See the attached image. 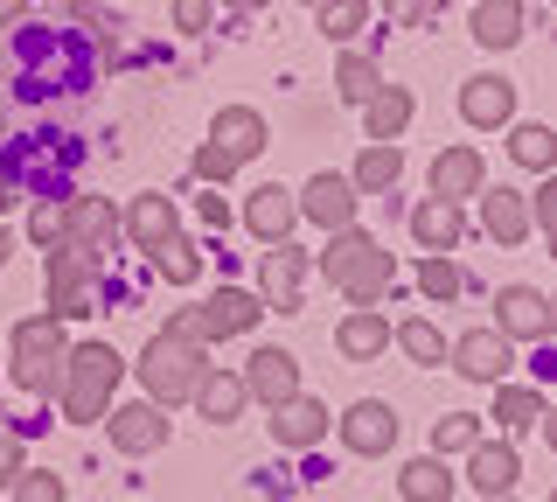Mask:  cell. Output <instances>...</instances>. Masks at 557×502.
Masks as SVG:
<instances>
[{"label":"cell","instance_id":"6da1fadb","mask_svg":"<svg viewBox=\"0 0 557 502\" xmlns=\"http://www.w3.org/2000/svg\"><path fill=\"white\" fill-rule=\"evenodd\" d=\"M313 266H321L327 286L348 293V307H376L383 293L397 286V258L383 252L370 231H356V223H348V231H327V252L313 258Z\"/></svg>","mask_w":557,"mask_h":502},{"label":"cell","instance_id":"7a4b0ae2","mask_svg":"<svg viewBox=\"0 0 557 502\" xmlns=\"http://www.w3.org/2000/svg\"><path fill=\"white\" fill-rule=\"evenodd\" d=\"M119 377H126V356L112 350V342H70V356H63V419L70 426H98L104 412H112V391H119Z\"/></svg>","mask_w":557,"mask_h":502},{"label":"cell","instance_id":"3957f363","mask_svg":"<svg viewBox=\"0 0 557 502\" xmlns=\"http://www.w3.org/2000/svg\"><path fill=\"white\" fill-rule=\"evenodd\" d=\"M8 377H14V391H28V397H49L63 384V356H70V328L57 315H28V321H14V342H8Z\"/></svg>","mask_w":557,"mask_h":502},{"label":"cell","instance_id":"277c9868","mask_svg":"<svg viewBox=\"0 0 557 502\" xmlns=\"http://www.w3.org/2000/svg\"><path fill=\"white\" fill-rule=\"evenodd\" d=\"M202 370H209V356H202V342H182V335H153L147 350H139V384H147V397L161 412H174V405H188L196 397V384H202Z\"/></svg>","mask_w":557,"mask_h":502},{"label":"cell","instance_id":"5b68a950","mask_svg":"<svg viewBox=\"0 0 557 502\" xmlns=\"http://www.w3.org/2000/svg\"><path fill=\"white\" fill-rule=\"evenodd\" d=\"M265 321V301L244 286H216L202 307H182V315L168 321V335L182 342H231V335H251V328Z\"/></svg>","mask_w":557,"mask_h":502},{"label":"cell","instance_id":"8992f818","mask_svg":"<svg viewBox=\"0 0 557 502\" xmlns=\"http://www.w3.org/2000/svg\"><path fill=\"white\" fill-rule=\"evenodd\" d=\"M91 286H98V252H84V245H49V258H42L49 315H57V321L91 315Z\"/></svg>","mask_w":557,"mask_h":502},{"label":"cell","instance_id":"52a82bcc","mask_svg":"<svg viewBox=\"0 0 557 502\" xmlns=\"http://www.w3.org/2000/svg\"><path fill=\"white\" fill-rule=\"evenodd\" d=\"M446 363L467 377V384H509L516 342H509V335H495V328H467V335L446 350Z\"/></svg>","mask_w":557,"mask_h":502},{"label":"cell","instance_id":"ba28073f","mask_svg":"<svg viewBox=\"0 0 557 502\" xmlns=\"http://www.w3.org/2000/svg\"><path fill=\"white\" fill-rule=\"evenodd\" d=\"M307 272H313V258L293 245H272L265 252V266H258V301H265V315L278 307V315H300V286H307Z\"/></svg>","mask_w":557,"mask_h":502},{"label":"cell","instance_id":"9c48e42d","mask_svg":"<svg viewBox=\"0 0 557 502\" xmlns=\"http://www.w3.org/2000/svg\"><path fill=\"white\" fill-rule=\"evenodd\" d=\"M112 446L119 454H133V461H147V454H161L168 446V412L153 405V397H133V405H112Z\"/></svg>","mask_w":557,"mask_h":502},{"label":"cell","instance_id":"30bf717a","mask_svg":"<svg viewBox=\"0 0 557 502\" xmlns=\"http://www.w3.org/2000/svg\"><path fill=\"white\" fill-rule=\"evenodd\" d=\"M293 203H300L307 223H321V231H348L356 223V188H348V175H335V168H321L307 188H293Z\"/></svg>","mask_w":557,"mask_h":502},{"label":"cell","instance_id":"8fae6325","mask_svg":"<svg viewBox=\"0 0 557 502\" xmlns=\"http://www.w3.org/2000/svg\"><path fill=\"white\" fill-rule=\"evenodd\" d=\"M557 328L550 315V301L536 286H502L495 293V335H509V342H544Z\"/></svg>","mask_w":557,"mask_h":502},{"label":"cell","instance_id":"7c38bea8","mask_svg":"<svg viewBox=\"0 0 557 502\" xmlns=\"http://www.w3.org/2000/svg\"><path fill=\"white\" fill-rule=\"evenodd\" d=\"M244 391L258 397V405H286V397H300V356L293 350H251V363H244Z\"/></svg>","mask_w":557,"mask_h":502},{"label":"cell","instance_id":"4fadbf2b","mask_svg":"<svg viewBox=\"0 0 557 502\" xmlns=\"http://www.w3.org/2000/svg\"><path fill=\"white\" fill-rule=\"evenodd\" d=\"M327 432H335V412H327L321 397H286V405H272V440L286 446V454H307Z\"/></svg>","mask_w":557,"mask_h":502},{"label":"cell","instance_id":"5bb4252c","mask_svg":"<svg viewBox=\"0 0 557 502\" xmlns=\"http://www.w3.org/2000/svg\"><path fill=\"white\" fill-rule=\"evenodd\" d=\"M342 446H348V454H362V461L391 454V446H397V412L383 405V397L348 405V412H342Z\"/></svg>","mask_w":557,"mask_h":502},{"label":"cell","instance_id":"9a60e30c","mask_svg":"<svg viewBox=\"0 0 557 502\" xmlns=\"http://www.w3.org/2000/svg\"><path fill=\"white\" fill-rule=\"evenodd\" d=\"M460 119H467V126H481V133L516 126V84L495 77V71L467 77V84H460Z\"/></svg>","mask_w":557,"mask_h":502},{"label":"cell","instance_id":"2e32d148","mask_svg":"<svg viewBox=\"0 0 557 502\" xmlns=\"http://www.w3.org/2000/svg\"><path fill=\"white\" fill-rule=\"evenodd\" d=\"M467 481H474L481 495H516V481H522V454L509 446V432H502V440H481L467 446Z\"/></svg>","mask_w":557,"mask_h":502},{"label":"cell","instance_id":"e0dca14e","mask_svg":"<svg viewBox=\"0 0 557 502\" xmlns=\"http://www.w3.org/2000/svg\"><path fill=\"white\" fill-rule=\"evenodd\" d=\"M209 140L244 168V161H258V154L272 147V126H265V112H251V106H223L216 119H209Z\"/></svg>","mask_w":557,"mask_h":502},{"label":"cell","instance_id":"ac0fdd59","mask_svg":"<svg viewBox=\"0 0 557 502\" xmlns=\"http://www.w3.org/2000/svg\"><path fill=\"white\" fill-rule=\"evenodd\" d=\"M244 223H251L258 245H286L293 223H300V203H293V188L265 182V188H251V203H244Z\"/></svg>","mask_w":557,"mask_h":502},{"label":"cell","instance_id":"d6986e66","mask_svg":"<svg viewBox=\"0 0 557 502\" xmlns=\"http://www.w3.org/2000/svg\"><path fill=\"white\" fill-rule=\"evenodd\" d=\"M119 237V210L104 196H70L63 203V245H84V252H104Z\"/></svg>","mask_w":557,"mask_h":502},{"label":"cell","instance_id":"ffe728a7","mask_svg":"<svg viewBox=\"0 0 557 502\" xmlns=\"http://www.w3.org/2000/svg\"><path fill=\"white\" fill-rule=\"evenodd\" d=\"M119 231H126L139 252H153V245H168V237L182 231V210H174V196H161V188H147V196H133V210L119 217Z\"/></svg>","mask_w":557,"mask_h":502},{"label":"cell","instance_id":"44dd1931","mask_svg":"<svg viewBox=\"0 0 557 502\" xmlns=\"http://www.w3.org/2000/svg\"><path fill=\"white\" fill-rule=\"evenodd\" d=\"M481 188H487V168H481L474 147L432 154V196H440V203H467V196H481Z\"/></svg>","mask_w":557,"mask_h":502},{"label":"cell","instance_id":"7402d4cb","mask_svg":"<svg viewBox=\"0 0 557 502\" xmlns=\"http://www.w3.org/2000/svg\"><path fill=\"white\" fill-rule=\"evenodd\" d=\"M397 182H405V147H397V140H370L356 154V175H348L356 196H391Z\"/></svg>","mask_w":557,"mask_h":502},{"label":"cell","instance_id":"603a6c76","mask_svg":"<svg viewBox=\"0 0 557 502\" xmlns=\"http://www.w3.org/2000/svg\"><path fill=\"white\" fill-rule=\"evenodd\" d=\"M335 350H342L348 363H376L383 350H391V321H383L376 307H348L342 328H335Z\"/></svg>","mask_w":557,"mask_h":502},{"label":"cell","instance_id":"cb8c5ba5","mask_svg":"<svg viewBox=\"0 0 557 502\" xmlns=\"http://www.w3.org/2000/svg\"><path fill=\"white\" fill-rule=\"evenodd\" d=\"M481 223L495 245H522L530 237V196L522 188H481Z\"/></svg>","mask_w":557,"mask_h":502},{"label":"cell","instance_id":"d4e9b609","mask_svg":"<svg viewBox=\"0 0 557 502\" xmlns=\"http://www.w3.org/2000/svg\"><path fill=\"white\" fill-rule=\"evenodd\" d=\"M530 36V8L522 0H481L474 8V42L481 49H516Z\"/></svg>","mask_w":557,"mask_h":502},{"label":"cell","instance_id":"484cf974","mask_svg":"<svg viewBox=\"0 0 557 502\" xmlns=\"http://www.w3.org/2000/svg\"><path fill=\"white\" fill-rule=\"evenodd\" d=\"M188 405H196L209 426H231L237 412L251 405V391H244L237 370H202V384H196V397H188Z\"/></svg>","mask_w":557,"mask_h":502},{"label":"cell","instance_id":"4316f807","mask_svg":"<svg viewBox=\"0 0 557 502\" xmlns=\"http://www.w3.org/2000/svg\"><path fill=\"white\" fill-rule=\"evenodd\" d=\"M411 237H418V252H453V245H460V203L425 196L411 210Z\"/></svg>","mask_w":557,"mask_h":502},{"label":"cell","instance_id":"83f0119b","mask_svg":"<svg viewBox=\"0 0 557 502\" xmlns=\"http://www.w3.org/2000/svg\"><path fill=\"white\" fill-rule=\"evenodd\" d=\"M397 495L405 502H453V467L440 454H418L397 467Z\"/></svg>","mask_w":557,"mask_h":502},{"label":"cell","instance_id":"f1b7e54d","mask_svg":"<svg viewBox=\"0 0 557 502\" xmlns=\"http://www.w3.org/2000/svg\"><path fill=\"white\" fill-rule=\"evenodd\" d=\"M405 126H411V91L405 84H383L370 106H362V133H370V140H397Z\"/></svg>","mask_w":557,"mask_h":502},{"label":"cell","instance_id":"f546056e","mask_svg":"<svg viewBox=\"0 0 557 502\" xmlns=\"http://www.w3.org/2000/svg\"><path fill=\"white\" fill-rule=\"evenodd\" d=\"M487 419H502V432H530L536 419H544V391L530 384H495V412Z\"/></svg>","mask_w":557,"mask_h":502},{"label":"cell","instance_id":"4dcf8cb0","mask_svg":"<svg viewBox=\"0 0 557 502\" xmlns=\"http://www.w3.org/2000/svg\"><path fill=\"white\" fill-rule=\"evenodd\" d=\"M509 154L530 168V175H550L557 168V133L536 126V119H522V126H509Z\"/></svg>","mask_w":557,"mask_h":502},{"label":"cell","instance_id":"1f68e13d","mask_svg":"<svg viewBox=\"0 0 557 502\" xmlns=\"http://www.w3.org/2000/svg\"><path fill=\"white\" fill-rule=\"evenodd\" d=\"M335 91L348 98V106H370V98L383 91V71H376V57H362V49H348V57L335 63Z\"/></svg>","mask_w":557,"mask_h":502},{"label":"cell","instance_id":"d6a6232c","mask_svg":"<svg viewBox=\"0 0 557 502\" xmlns=\"http://www.w3.org/2000/svg\"><path fill=\"white\" fill-rule=\"evenodd\" d=\"M391 342H397V350H405L411 363H425V370H440V363H446V335H440V328H432L425 315L397 321V328H391Z\"/></svg>","mask_w":557,"mask_h":502},{"label":"cell","instance_id":"836d02e7","mask_svg":"<svg viewBox=\"0 0 557 502\" xmlns=\"http://www.w3.org/2000/svg\"><path fill=\"white\" fill-rule=\"evenodd\" d=\"M153 272H161L168 286H188V280H196V272H202V258H196V245H188L182 231H174L168 245H153Z\"/></svg>","mask_w":557,"mask_h":502},{"label":"cell","instance_id":"e575fe53","mask_svg":"<svg viewBox=\"0 0 557 502\" xmlns=\"http://www.w3.org/2000/svg\"><path fill=\"white\" fill-rule=\"evenodd\" d=\"M481 440V412H446V419L440 426H432V454H467V446H474Z\"/></svg>","mask_w":557,"mask_h":502},{"label":"cell","instance_id":"d590c367","mask_svg":"<svg viewBox=\"0 0 557 502\" xmlns=\"http://www.w3.org/2000/svg\"><path fill=\"white\" fill-rule=\"evenodd\" d=\"M313 14H321V36L327 42H348L362 22H370V0H321Z\"/></svg>","mask_w":557,"mask_h":502},{"label":"cell","instance_id":"8d00e7d4","mask_svg":"<svg viewBox=\"0 0 557 502\" xmlns=\"http://www.w3.org/2000/svg\"><path fill=\"white\" fill-rule=\"evenodd\" d=\"M418 293H425V301H453V293H460V266H453L446 252H425L418 258Z\"/></svg>","mask_w":557,"mask_h":502},{"label":"cell","instance_id":"74e56055","mask_svg":"<svg viewBox=\"0 0 557 502\" xmlns=\"http://www.w3.org/2000/svg\"><path fill=\"white\" fill-rule=\"evenodd\" d=\"M14 502H70V489L57 467H22L14 475Z\"/></svg>","mask_w":557,"mask_h":502},{"label":"cell","instance_id":"f35d334b","mask_svg":"<svg viewBox=\"0 0 557 502\" xmlns=\"http://www.w3.org/2000/svg\"><path fill=\"white\" fill-rule=\"evenodd\" d=\"M28 237H35V245H63V203L57 196H42L28 210Z\"/></svg>","mask_w":557,"mask_h":502},{"label":"cell","instance_id":"ab89813d","mask_svg":"<svg viewBox=\"0 0 557 502\" xmlns=\"http://www.w3.org/2000/svg\"><path fill=\"white\" fill-rule=\"evenodd\" d=\"M174 8V28H182V36H202L209 22H216V0H168Z\"/></svg>","mask_w":557,"mask_h":502},{"label":"cell","instance_id":"60d3db41","mask_svg":"<svg viewBox=\"0 0 557 502\" xmlns=\"http://www.w3.org/2000/svg\"><path fill=\"white\" fill-rule=\"evenodd\" d=\"M196 175H202V182H231V175H237V161H231V154H223L216 140H209V147H196Z\"/></svg>","mask_w":557,"mask_h":502},{"label":"cell","instance_id":"b9f144b4","mask_svg":"<svg viewBox=\"0 0 557 502\" xmlns=\"http://www.w3.org/2000/svg\"><path fill=\"white\" fill-rule=\"evenodd\" d=\"M530 231H550V237H557V182H544V188L530 196Z\"/></svg>","mask_w":557,"mask_h":502},{"label":"cell","instance_id":"7bdbcfd3","mask_svg":"<svg viewBox=\"0 0 557 502\" xmlns=\"http://www.w3.org/2000/svg\"><path fill=\"white\" fill-rule=\"evenodd\" d=\"M22 432H0V489H14V475H22Z\"/></svg>","mask_w":557,"mask_h":502},{"label":"cell","instance_id":"ee69618b","mask_svg":"<svg viewBox=\"0 0 557 502\" xmlns=\"http://www.w3.org/2000/svg\"><path fill=\"white\" fill-rule=\"evenodd\" d=\"M383 14H391V28H418L432 14V0H383Z\"/></svg>","mask_w":557,"mask_h":502},{"label":"cell","instance_id":"f6af8a7d","mask_svg":"<svg viewBox=\"0 0 557 502\" xmlns=\"http://www.w3.org/2000/svg\"><path fill=\"white\" fill-rule=\"evenodd\" d=\"M202 223H209V231H223V223H231V203H223V196H202Z\"/></svg>","mask_w":557,"mask_h":502},{"label":"cell","instance_id":"bcb514c9","mask_svg":"<svg viewBox=\"0 0 557 502\" xmlns=\"http://www.w3.org/2000/svg\"><path fill=\"white\" fill-rule=\"evenodd\" d=\"M14 203H22V175H14V168H0V210H14Z\"/></svg>","mask_w":557,"mask_h":502},{"label":"cell","instance_id":"7dc6e473","mask_svg":"<svg viewBox=\"0 0 557 502\" xmlns=\"http://www.w3.org/2000/svg\"><path fill=\"white\" fill-rule=\"evenodd\" d=\"M22 14H28V0H0V28H14Z\"/></svg>","mask_w":557,"mask_h":502},{"label":"cell","instance_id":"c3c4849f","mask_svg":"<svg viewBox=\"0 0 557 502\" xmlns=\"http://www.w3.org/2000/svg\"><path fill=\"white\" fill-rule=\"evenodd\" d=\"M223 8H237V14H258V8H265V0H223Z\"/></svg>","mask_w":557,"mask_h":502},{"label":"cell","instance_id":"681fc988","mask_svg":"<svg viewBox=\"0 0 557 502\" xmlns=\"http://www.w3.org/2000/svg\"><path fill=\"white\" fill-rule=\"evenodd\" d=\"M8 258H14V237H8V223H0V266H8Z\"/></svg>","mask_w":557,"mask_h":502},{"label":"cell","instance_id":"f907efd6","mask_svg":"<svg viewBox=\"0 0 557 502\" xmlns=\"http://www.w3.org/2000/svg\"><path fill=\"white\" fill-rule=\"evenodd\" d=\"M481 502H522V495H481Z\"/></svg>","mask_w":557,"mask_h":502},{"label":"cell","instance_id":"816d5d0a","mask_svg":"<svg viewBox=\"0 0 557 502\" xmlns=\"http://www.w3.org/2000/svg\"><path fill=\"white\" fill-rule=\"evenodd\" d=\"M307 8H321V0H307Z\"/></svg>","mask_w":557,"mask_h":502}]
</instances>
